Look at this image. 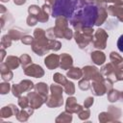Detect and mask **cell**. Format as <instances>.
Returning <instances> with one entry per match:
<instances>
[{
  "label": "cell",
  "mask_w": 123,
  "mask_h": 123,
  "mask_svg": "<svg viewBox=\"0 0 123 123\" xmlns=\"http://www.w3.org/2000/svg\"><path fill=\"white\" fill-rule=\"evenodd\" d=\"M117 47L121 52H123V35L120 36L117 40Z\"/></svg>",
  "instance_id": "1"
}]
</instances>
